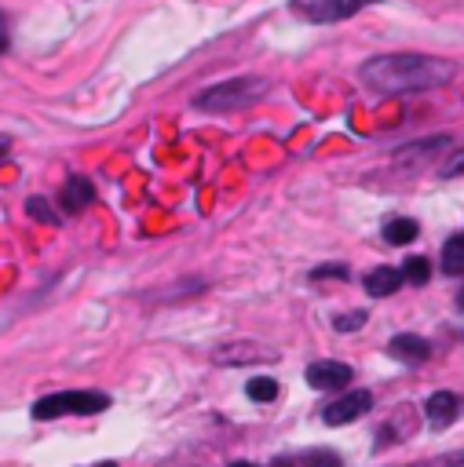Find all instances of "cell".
<instances>
[{"instance_id": "6da1fadb", "label": "cell", "mask_w": 464, "mask_h": 467, "mask_svg": "<svg viewBox=\"0 0 464 467\" xmlns=\"http://www.w3.org/2000/svg\"><path fill=\"white\" fill-rule=\"evenodd\" d=\"M453 62L439 55H420V52H392L366 59L359 77L373 95H413V92H432L446 81H453Z\"/></svg>"}, {"instance_id": "7a4b0ae2", "label": "cell", "mask_w": 464, "mask_h": 467, "mask_svg": "<svg viewBox=\"0 0 464 467\" xmlns=\"http://www.w3.org/2000/svg\"><path fill=\"white\" fill-rule=\"evenodd\" d=\"M267 95V81L260 77H235V81H220L195 95V106L205 113H230V110H245Z\"/></svg>"}, {"instance_id": "3957f363", "label": "cell", "mask_w": 464, "mask_h": 467, "mask_svg": "<svg viewBox=\"0 0 464 467\" xmlns=\"http://www.w3.org/2000/svg\"><path fill=\"white\" fill-rule=\"evenodd\" d=\"M110 409V395L103 391H59V395H45L41 402H33V416L37 420H55V416H92Z\"/></svg>"}, {"instance_id": "277c9868", "label": "cell", "mask_w": 464, "mask_h": 467, "mask_svg": "<svg viewBox=\"0 0 464 467\" xmlns=\"http://www.w3.org/2000/svg\"><path fill=\"white\" fill-rule=\"evenodd\" d=\"M369 4H377V0H289L293 15H300L303 22H319V26L344 22V19L359 15Z\"/></svg>"}, {"instance_id": "5b68a950", "label": "cell", "mask_w": 464, "mask_h": 467, "mask_svg": "<svg viewBox=\"0 0 464 467\" xmlns=\"http://www.w3.org/2000/svg\"><path fill=\"white\" fill-rule=\"evenodd\" d=\"M369 409H373V395H369V391H352V395L333 398V402L322 409V420H326L329 427H344V423L366 416Z\"/></svg>"}, {"instance_id": "8992f818", "label": "cell", "mask_w": 464, "mask_h": 467, "mask_svg": "<svg viewBox=\"0 0 464 467\" xmlns=\"http://www.w3.org/2000/svg\"><path fill=\"white\" fill-rule=\"evenodd\" d=\"M270 362V358H278L275 350H267V347H260V343H253V340H235V343H223V347H216L212 350V362L216 365H253V362Z\"/></svg>"}, {"instance_id": "52a82bcc", "label": "cell", "mask_w": 464, "mask_h": 467, "mask_svg": "<svg viewBox=\"0 0 464 467\" xmlns=\"http://www.w3.org/2000/svg\"><path fill=\"white\" fill-rule=\"evenodd\" d=\"M352 365L344 362H311L303 373V380L315 387V391H344L347 383H352Z\"/></svg>"}, {"instance_id": "ba28073f", "label": "cell", "mask_w": 464, "mask_h": 467, "mask_svg": "<svg viewBox=\"0 0 464 467\" xmlns=\"http://www.w3.org/2000/svg\"><path fill=\"white\" fill-rule=\"evenodd\" d=\"M450 146V135H428V139H417V143H406L402 150H395V165H406V168H420L424 161L439 158V153Z\"/></svg>"}, {"instance_id": "9c48e42d", "label": "cell", "mask_w": 464, "mask_h": 467, "mask_svg": "<svg viewBox=\"0 0 464 467\" xmlns=\"http://www.w3.org/2000/svg\"><path fill=\"white\" fill-rule=\"evenodd\" d=\"M92 201H95V186L85 176H70L62 183V190H59V205H62L66 216H81Z\"/></svg>"}, {"instance_id": "30bf717a", "label": "cell", "mask_w": 464, "mask_h": 467, "mask_svg": "<svg viewBox=\"0 0 464 467\" xmlns=\"http://www.w3.org/2000/svg\"><path fill=\"white\" fill-rule=\"evenodd\" d=\"M388 355L399 358V362H406V365H420V362H428L432 343L424 340V336H413V332H399L388 343Z\"/></svg>"}, {"instance_id": "8fae6325", "label": "cell", "mask_w": 464, "mask_h": 467, "mask_svg": "<svg viewBox=\"0 0 464 467\" xmlns=\"http://www.w3.org/2000/svg\"><path fill=\"white\" fill-rule=\"evenodd\" d=\"M362 285H366V292H369L373 299L395 296V292L402 289V270H395V266H377V270H369V274L362 278Z\"/></svg>"}, {"instance_id": "7c38bea8", "label": "cell", "mask_w": 464, "mask_h": 467, "mask_svg": "<svg viewBox=\"0 0 464 467\" xmlns=\"http://www.w3.org/2000/svg\"><path fill=\"white\" fill-rule=\"evenodd\" d=\"M424 413H428V420L435 427H450L457 420V413H460V398L453 391H435L428 402H424Z\"/></svg>"}, {"instance_id": "4fadbf2b", "label": "cell", "mask_w": 464, "mask_h": 467, "mask_svg": "<svg viewBox=\"0 0 464 467\" xmlns=\"http://www.w3.org/2000/svg\"><path fill=\"white\" fill-rule=\"evenodd\" d=\"M417 234H420V226L410 216H395L384 223V242L388 245H410V242H417Z\"/></svg>"}, {"instance_id": "5bb4252c", "label": "cell", "mask_w": 464, "mask_h": 467, "mask_svg": "<svg viewBox=\"0 0 464 467\" xmlns=\"http://www.w3.org/2000/svg\"><path fill=\"white\" fill-rule=\"evenodd\" d=\"M245 395H249V402H275L278 398V380L275 376H253L249 383H245Z\"/></svg>"}, {"instance_id": "9a60e30c", "label": "cell", "mask_w": 464, "mask_h": 467, "mask_svg": "<svg viewBox=\"0 0 464 467\" xmlns=\"http://www.w3.org/2000/svg\"><path fill=\"white\" fill-rule=\"evenodd\" d=\"M443 270L446 274H464V234H453L443 245Z\"/></svg>"}, {"instance_id": "2e32d148", "label": "cell", "mask_w": 464, "mask_h": 467, "mask_svg": "<svg viewBox=\"0 0 464 467\" xmlns=\"http://www.w3.org/2000/svg\"><path fill=\"white\" fill-rule=\"evenodd\" d=\"M428 278H432V263L424 259V256H410V259L402 263V282H410V285H428Z\"/></svg>"}, {"instance_id": "e0dca14e", "label": "cell", "mask_w": 464, "mask_h": 467, "mask_svg": "<svg viewBox=\"0 0 464 467\" xmlns=\"http://www.w3.org/2000/svg\"><path fill=\"white\" fill-rule=\"evenodd\" d=\"M26 212H29V219H37V223H48V226L59 223V209H52L48 198H29V201H26Z\"/></svg>"}, {"instance_id": "ac0fdd59", "label": "cell", "mask_w": 464, "mask_h": 467, "mask_svg": "<svg viewBox=\"0 0 464 467\" xmlns=\"http://www.w3.org/2000/svg\"><path fill=\"white\" fill-rule=\"evenodd\" d=\"M300 467H340V456L329 449H315V453H303Z\"/></svg>"}, {"instance_id": "d6986e66", "label": "cell", "mask_w": 464, "mask_h": 467, "mask_svg": "<svg viewBox=\"0 0 464 467\" xmlns=\"http://www.w3.org/2000/svg\"><path fill=\"white\" fill-rule=\"evenodd\" d=\"M410 467H464V449L443 453V456H432V460H420V463H410Z\"/></svg>"}, {"instance_id": "ffe728a7", "label": "cell", "mask_w": 464, "mask_h": 467, "mask_svg": "<svg viewBox=\"0 0 464 467\" xmlns=\"http://www.w3.org/2000/svg\"><path fill=\"white\" fill-rule=\"evenodd\" d=\"M362 325H366V310H352V315L333 318V329H336V332H355V329H362Z\"/></svg>"}, {"instance_id": "44dd1931", "label": "cell", "mask_w": 464, "mask_h": 467, "mask_svg": "<svg viewBox=\"0 0 464 467\" xmlns=\"http://www.w3.org/2000/svg\"><path fill=\"white\" fill-rule=\"evenodd\" d=\"M347 274H352V270H347L344 263H322V266H315L311 270V282H326V278H347Z\"/></svg>"}, {"instance_id": "7402d4cb", "label": "cell", "mask_w": 464, "mask_h": 467, "mask_svg": "<svg viewBox=\"0 0 464 467\" xmlns=\"http://www.w3.org/2000/svg\"><path fill=\"white\" fill-rule=\"evenodd\" d=\"M453 176H464V146L453 150V158L443 165V179H453Z\"/></svg>"}, {"instance_id": "603a6c76", "label": "cell", "mask_w": 464, "mask_h": 467, "mask_svg": "<svg viewBox=\"0 0 464 467\" xmlns=\"http://www.w3.org/2000/svg\"><path fill=\"white\" fill-rule=\"evenodd\" d=\"M8 146H12V139H8V135H0V158H8Z\"/></svg>"}, {"instance_id": "cb8c5ba5", "label": "cell", "mask_w": 464, "mask_h": 467, "mask_svg": "<svg viewBox=\"0 0 464 467\" xmlns=\"http://www.w3.org/2000/svg\"><path fill=\"white\" fill-rule=\"evenodd\" d=\"M270 467H293V460H289V456H278V460H270Z\"/></svg>"}, {"instance_id": "d4e9b609", "label": "cell", "mask_w": 464, "mask_h": 467, "mask_svg": "<svg viewBox=\"0 0 464 467\" xmlns=\"http://www.w3.org/2000/svg\"><path fill=\"white\" fill-rule=\"evenodd\" d=\"M8 52V29H0V55Z\"/></svg>"}, {"instance_id": "484cf974", "label": "cell", "mask_w": 464, "mask_h": 467, "mask_svg": "<svg viewBox=\"0 0 464 467\" xmlns=\"http://www.w3.org/2000/svg\"><path fill=\"white\" fill-rule=\"evenodd\" d=\"M0 29H8V15L4 12H0Z\"/></svg>"}, {"instance_id": "4316f807", "label": "cell", "mask_w": 464, "mask_h": 467, "mask_svg": "<svg viewBox=\"0 0 464 467\" xmlns=\"http://www.w3.org/2000/svg\"><path fill=\"white\" fill-rule=\"evenodd\" d=\"M230 467H256V463H245V460H238V463H230Z\"/></svg>"}, {"instance_id": "83f0119b", "label": "cell", "mask_w": 464, "mask_h": 467, "mask_svg": "<svg viewBox=\"0 0 464 467\" xmlns=\"http://www.w3.org/2000/svg\"><path fill=\"white\" fill-rule=\"evenodd\" d=\"M457 307H460V310H464V289H460V296H457Z\"/></svg>"}, {"instance_id": "f1b7e54d", "label": "cell", "mask_w": 464, "mask_h": 467, "mask_svg": "<svg viewBox=\"0 0 464 467\" xmlns=\"http://www.w3.org/2000/svg\"><path fill=\"white\" fill-rule=\"evenodd\" d=\"M95 467H118V463H113V460H106V463H95Z\"/></svg>"}]
</instances>
